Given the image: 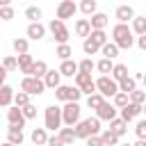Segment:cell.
Segmentation results:
<instances>
[{
  "label": "cell",
  "mask_w": 146,
  "mask_h": 146,
  "mask_svg": "<svg viewBox=\"0 0 146 146\" xmlns=\"http://www.w3.org/2000/svg\"><path fill=\"white\" fill-rule=\"evenodd\" d=\"M112 41L123 48V50H130L135 46V36H132V27H128L125 23H116L114 30H112Z\"/></svg>",
  "instance_id": "6da1fadb"
},
{
  "label": "cell",
  "mask_w": 146,
  "mask_h": 146,
  "mask_svg": "<svg viewBox=\"0 0 146 146\" xmlns=\"http://www.w3.org/2000/svg\"><path fill=\"white\" fill-rule=\"evenodd\" d=\"M75 132H78V137L80 139H89L91 135H98L100 132V119L98 116H89V119H84V121H80L78 125H75Z\"/></svg>",
  "instance_id": "7a4b0ae2"
},
{
  "label": "cell",
  "mask_w": 146,
  "mask_h": 146,
  "mask_svg": "<svg viewBox=\"0 0 146 146\" xmlns=\"http://www.w3.org/2000/svg\"><path fill=\"white\" fill-rule=\"evenodd\" d=\"M21 89H23V91H27L30 96H39V94H43L46 82H43V78H36V75H25V78L21 80Z\"/></svg>",
  "instance_id": "3957f363"
},
{
  "label": "cell",
  "mask_w": 146,
  "mask_h": 146,
  "mask_svg": "<svg viewBox=\"0 0 146 146\" xmlns=\"http://www.w3.org/2000/svg\"><path fill=\"white\" fill-rule=\"evenodd\" d=\"M62 116H64V125H78L80 123V105H78V100L64 103Z\"/></svg>",
  "instance_id": "277c9868"
},
{
  "label": "cell",
  "mask_w": 146,
  "mask_h": 146,
  "mask_svg": "<svg viewBox=\"0 0 146 146\" xmlns=\"http://www.w3.org/2000/svg\"><path fill=\"white\" fill-rule=\"evenodd\" d=\"M62 123H64L62 107H57V105H48V107H46V128L55 132V130L62 128Z\"/></svg>",
  "instance_id": "5b68a950"
},
{
  "label": "cell",
  "mask_w": 146,
  "mask_h": 146,
  "mask_svg": "<svg viewBox=\"0 0 146 146\" xmlns=\"http://www.w3.org/2000/svg\"><path fill=\"white\" fill-rule=\"evenodd\" d=\"M96 87H98V91H100L105 98H110V96L114 98V96L121 91V89H119V82H116L114 78H107V75H100V78L96 80Z\"/></svg>",
  "instance_id": "8992f818"
},
{
  "label": "cell",
  "mask_w": 146,
  "mask_h": 146,
  "mask_svg": "<svg viewBox=\"0 0 146 146\" xmlns=\"http://www.w3.org/2000/svg\"><path fill=\"white\" fill-rule=\"evenodd\" d=\"M82 96V89L80 87H68V84H59L55 89V98L62 100V103H68V100H80Z\"/></svg>",
  "instance_id": "52a82bcc"
},
{
  "label": "cell",
  "mask_w": 146,
  "mask_h": 146,
  "mask_svg": "<svg viewBox=\"0 0 146 146\" xmlns=\"http://www.w3.org/2000/svg\"><path fill=\"white\" fill-rule=\"evenodd\" d=\"M48 30L52 32V36H55V41H57V43H66V41H68V36H71L62 18H55V21H50V23H48Z\"/></svg>",
  "instance_id": "ba28073f"
},
{
  "label": "cell",
  "mask_w": 146,
  "mask_h": 146,
  "mask_svg": "<svg viewBox=\"0 0 146 146\" xmlns=\"http://www.w3.org/2000/svg\"><path fill=\"white\" fill-rule=\"evenodd\" d=\"M75 87H80L82 94H87V96H91V94L98 91L96 82L91 80V73H78V75H75Z\"/></svg>",
  "instance_id": "9c48e42d"
},
{
  "label": "cell",
  "mask_w": 146,
  "mask_h": 146,
  "mask_svg": "<svg viewBox=\"0 0 146 146\" xmlns=\"http://www.w3.org/2000/svg\"><path fill=\"white\" fill-rule=\"evenodd\" d=\"M7 121H9V125H18V128H23L25 121H27V116L23 114V107L14 105V107H7Z\"/></svg>",
  "instance_id": "30bf717a"
},
{
  "label": "cell",
  "mask_w": 146,
  "mask_h": 146,
  "mask_svg": "<svg viewBox=\"0 0 146 146\" xmlns=\"http://www.w3.org/2000/svg\"><path fill=\"white\" fill-rule=\"evenodd\" d=\"M75 11H78V7H75V2H73V0H62V2L57 5V18H62V21L73 18V16H75Z\"/></svg>",
  "instance_id": "8fae6325"
},
{
  "label": "cell",
  "mask_w": 146,
  "mask_h": 146,
  "mask_svg": "<svg viewBox=\"0 0 146 146\" xmlns=\"http://www.w3.org/2000/svg\"><path fill=\"white\" fill-rule=\"evenodd\" d=\"M96 116L100 119V121H112V119H116V105H110L107 100L96 110Z\"/></svg>",
  "instance_id": "7c38bea8"
},
{
  "label": "cell",
  "mask_w": 146,
  "mask_h": 146,
  "mask_svg": "<svg viewBox=\"0 0 146 146\" xmlns=\"http://www.w3.org/2000/svg\"><path fill=\"white\" fill-rule=\"evenodd\" d=\"M144 112V105H137V103H128L125 107H121V119L125 121H132L135 116H139Z\"/></svg>",
  "instance_id": "4fadbf2b"
},
{
  "label": "cell",
  "mask_w": 146,
  "mask_h": 146,
  "mask_svg": "<svg viewBox=\"0 0 146 146\" xmlns=\"http://www.w3.org/2000/svg\"><path fill=\"white\" fill-rule=\"evenodd\" d=\"M18 68H21V73H25V75H32L34 59H32V55H30V52H23V55H18Z\"/></svg>",
  "instance_id": "5bb4252c"
},
{
  "label": "cell",
  "mask_w": 146,
  "mask_h": 146,
  "mask_svg": "<svg viewBox=\"0 0 146 146\" xmlns=\"http://www.w3.org/2000/svg\"><path fill=\"white\" fill-rule=\"evenodd\" d=\"M59 71H62V75H66V78H73V75L80 73V64H75L73 59H62Z\"/></svg>",
  "instance_id": "9a60e30c"
},
{
  "label": "cell",
  "mask_w": 146,
  "mask_h": 146,
  "mask_svg": "<svg viewBox=\"0 0 146 146\" xmlns=\"http://www.w3.org/2000/svg\"><path fill=\"white\" fill-rule=\"evenodd\" d=\"M116 18H119V23H128L135 18V9L130 5H121V7H116Z\"/></svg>",
  "instance_id": "2e32d148"
},
{
  "label": "cell",
  "mask_w": 146,
  "mask_h": 146,
  "mask_svg": "<svg viewBox=\"0 0 146 146\" xmlns=\"http://www.w3.org/2000/svg\"><path fill=\"white\" fill-rule=\"evenodd\" d=\"M91 30H94V27H91V21H89V18H80V21L75 23V34H78V36H84V39H87V36L91 34Z\"/></svg>",
  "instance_id": "e0dca14e"
},
{
  "label": "cell",
  "mask_w": 146,
  "mask_h": 146,
  "mask_svg": "<svg viewBox=\"0 0 146 146\" xmlns=\"http://www.w3.org/2000/svg\"><path fill=\"white\" fill-rule=\"evenodd\" d=\"M43 34H46V27H43L41 23H30V25H27V36H30L32 41L43 39Z\"/></svg>",
  "instance_id": "ac0fdd59"
},
{
  "label": "cell",
  "mask_w": 146,
  "mask_h": 146,
  "mask_svg": "<svg viewBox=\"0 0 146 146\" xmlns=\"http://www.w3.org/2000/svg\"><path fill=\"white\" fill-rule=\"evenodd\" d=\"M16 98V94H14V89L9 87V84H2V91H0V105L2 107H11V100Z\"/></svg>",
  "instance_id": "d6986e66"
},
{
  "label": "cell",
  "mask_w": 146,
  "mask_h": 146,
  "mask_svg": "<svg viewBox=\"0 0 146 146\" xmlns=\"http://www.w3.org/2000/svg\"><path fill=\"white\" fill-rule=\"evenodd\" d=\"M7 141L21 146V144H23V130H21L18 125H9V128H7Z\"/></svg>",
  "instance_id": "ffe728a7"
},
{
  "label": "cell",
  "mask_w": 146,
  "mask_h": 146,
  "mask_svg": "<svg viewBox=\"0 0 146 146\" xmlns=\"http://www.w3.org/2000/svg\"><path fill=\"white\" fill-rule=\"evenodd\" d=\"M59 78H62V71H50V68H48V73L43 75V82H46V87L57 89V87H59Z\"/></svg>",
  "instance_id": "44dd1931"
},
{
  "label": "cell",
  "mask_w": 146,
  "mask_h": 146,
  "mask_svg": "<svg viewBox=\"0 0 146 146\" xmlns=\"http://www.w3.org/2000/svg\"><path fill=\"white\" fill-rule=\"evenodd\" d=\"M59 137H62V139H64L66 144H75V139H80L73 125H66V128H59Z\"/></svg>",
  "instance_id": "7402d4cb"
},
{
  "label": "cell",
  "mask_w": 146,
  "mask_h": 146,
  "mask_svg": "<svg viewBox=\"0 0 146 146\" xmlns=\"http://www.w3.org/2000/svg\"><path fill=\"white\" fill-rule=\"evenodd\" d=\"M91 27L94 30H105V25H107V14H103V11H96L91 18Z\"/></svg>",
  "instance_id": "603a6c76"
},
{
  "label": "cell",
  "mask_w": 146,
  "mask_h": 146,
  "mask_svg": "<svg viewBox=\"0 0 146 146\" xmlns=\"http://www.w3.org/2000/svg\"><path fill=\"white\" fill-rule=\"evenodd\" d=\"M110 130H114V132L121 137V135H125V130H128V121H125V119H112V121H110Z\"/></svg>",
  "instance_id": "cb8c5ba5"
},
{
  "label": "cell",
  "mask_w": 146,
  "mask_h": 146,
  "mask_svg": "<svg viewBox=\"0 0 146 146\" xmlns=\"http://www.w3.org/2000/svg\"><path fill=\"white\" fill-rule=\"evenodd\" d=\"M32 141H34V146H43V144H48L46 128H34V130H32Z\"/></svg>",
  "instance_id": "d4e9b609"
},
{
  "label": "cell",
  "mask_w": 146,
  "mask_h": 146,
  "mask_svg": "<svg viewBox=\"0 0 146 146\" xmlns=\"http://www.w3.org/2000/svg\"><path fill=\"white\" fill-rule=\"evenodd\" d=\"M119 50H121V48H119V46H116L114 41H107V43H105V46L100 48V52H103V57H110V59H114V57L119 55Z\"/></svg>",
  "instance_id": "484cf974"
},
{
  "label": "cell",
  "mask_w": 146,
  "mask_h": 146,
  "mask_svg": "<svg viewBox=\"0 0 146 146\" xmlns=\"http://www.w3.org/2000/svg\"><path fill=\"white\" fill-rule=\"evenodd\" d=\"M112 78H114L116 82L125 80V78H128V66H125V64H114V68H112Z\"/></svg>",
  "instance_id": "4316f807"
},
{
  "label": "cell",
  "mask_w": 146,
  "mask_h": 146,
  "mask_svg": "<svg viewBox=\"0 0 146 146\" xmlns=\"http://www.w3.org/2000/svg\"><path fill=\"white\" fill-rule=\"evenodd\" d=\"M105 103V96L100 94V91H96V94H91V96H87V105L91 107V110H98L100 105Z\"/></svg>",
  "instance_id": "83f0119b"
},
{
  "label": "cell",
  "mask_w": 146,
  "mask_h": 146,
  "mask_svg": "<svg viewBox=\"0 0 146 146\" xmlns=\"http://www.w3.org/2000/svg\"><path fill=\"white\" fill-rule=\"evenodd\" d=\"M132 32L135 34H146V18L144 16H135L132 18Z\"/></svg>",
  "instance_id": "f1b7e54d"
},
{
  "label": "cell",
  "mask_w": 146,
  "mask_h": 146,
  "mask_svg": "<svg viewBox=\"0 0 146 146\" xmlns=\"http://www.w3.org/2000/svg\"><path fill=\"white\" fill-rule=\"evenodd\" d=\"M82 50H84L87 55H96V52L100 50V46H98L91 36H87V39H84V43H82Z\"/></svg>",
  "instance_id": "f546056e"
},
{
  "label": "cell",
  "mask_w": 146,
  "mask_h": 146,
  "mask_svg": "<svg viewBox=\"0 0 146 146\" xmlns=\"http://www.w3.org/2000/svg\"><path fill=\"white\" fill-rule=\"evenodd\" d=\"M119 89L125 91V94H132V91L137 89V80H135V78H125V80L119 82Z\"/></svg>",
  "instance_id": "4dcf8cb0"
},
{
  "label": "cell",
  "mask_w": 146,
  "mask_h": 146,
  "mask_svg": "<svg viewBox=\"0 0 146 146\" xmlns=\"http://www.w3.org/2000/svg\"><path fill=\"white\" fill-rule=\"evenodd\" d=\"M103 141H105V146H119V135L114 132V130H105L103 135Z\"/></svg>",
  "instance_id": "1f68e13d"
},
{
  "label": "cell",
  "mask_w": 146,
  "mask_h": 146,
  "mask_svg": "<svg viewBox=\"0 0 146 146\" xmlns=\"http://www.w3.org/2000/svg\"><path fill=\"white\" fill-rule=\"evenodd\" d=\"M41 16H43V11L39 7H27L25 9V18H30V23H39Z\"/></svg>",
  "instance_id": "d6a6232c"
},
{
  "label": "cell",
  "mask_w": 146,
  "mask_h": 146,
  "mask_svg": "<svg viewBox=\"0 0 146 146\" xmlns=\"http://www.w3.org/2000/svg\"><path fill=\"white\" fill-rule=\"evenodd\" d=\"M55 55H57L59 59H71L73 50H71V46H68V43H59V46H57V50H55Z\"/></svg>",
  "instance_id": "836d02e7"
},
{
  "label": "cell",
  "mask_w": 146,
  "mask_h": 146,
  "mask_svg": "<svg viewBox=\"0 0 146 146\" xmlns=\"http://www.w3.org/2000/svg\"><path fill=\"white\" fill-rule=\"evenodd\" d=\"M96 68L103 73V75H107V73H112V68H114V64H112V59L110 57H103L98 64H96Z\"/></svg>",
  "instance_id": "e575fe53"
},
{
  "label": "cell",
  "mask_w": 146,
  "mask_h": 146,
  "mask_svg": "<svg viewBox=\"0 0 146 146\" xmlns=\"http://www.w3.org/2000/svg\"><path fill=\"white\" fill-rule=\"evenodd\" d=\"M80 11L87 14V16H94L96 14V0H82L80 2Z\"/></svg>",
  "instance_id": "d590c367"
},
{
  "label": "cell",
  "mask_w": 146,
  "mask_h": 146,
  "mask_svg": "<svg viewBox=\"0 0 146 146\" xmlns=\"http://www.w3.org/2000/svg\"><path fill=\"white\" fill-rule=\"evenodd\" d=\"M89 36H91V39H94L100 48L107 43V34H105V30H91V34H89Z\"/></svg>",
  "instance_id": "8d00e7d4"
},
{
  "label": "cell",
  "mask_w": 146,
  "mask_h": 146,
  "mask_svg": "<svg viewBox=\"0 0 146 146\" xmlns=\"http://www.w3.org/2000/svg\"><path fill=\"white\" fill-rule=\"evenodd\" d=\"M46 73H48V64H46V62H41V59H39V62H34L32 75H36V78H43Z\"/></svg>",
  "instance_id": "74e56055"
},
{
  "label": "cell",
  "mask_w": 146,
  "mask_h": 146,
  "mask_svg": "<svg viewBox=\"0 0 146 146\" xmlns=\"http://www.w3.org/2000/svg\"><path fill=\"white\" fill-rule=\"evenodd\" d=\"M14 105H18V107H25V105H30V94L21 89V91L16 94V98H14Z\"/></svg>",
  "instance_id": "f35d334b"
},
{
  "label": "cell",
  "mask_w": 146,
  "mask_h": 146,
  "mask_svg": "<svg viewBox=\"0 0 146 146\" xmlns=\"http://www.w3.org/2000/svg\"><path fill=\"white\" fill-rule=\"evenodd\" d=\"M128 103H130V94H125V91H119V94L114 96V105H116L119 110H121V107H125Z\"/></svg>",
  "instance_id": "ab89813d"
},
{
  "label": "cell",
  "mask_w": 146,
  "mask_h": 146,
  "mask_svg": "<svg viewBox=\"0 0 146 146\" xmlns=\"http://www.w3.org/2000/svg\"><path fill=\"white\" fill-rule=\"evenodd\" d=\"M146 91V89H144ZM144 91H139V89H135L132 94H130V103H137V105H144L146 103V94Z\"/></svg>",
  "instance_id": "60d3db41"
},
{
  "label": "cell",
  "mask_w": 146,
  "mask_h": 146,
  "mask_svg": "<svg viewBox=\"0 0 146 146\" xmlns=\"http://www.w3.org/2000/svg\"><path fill=\"white\" fill-rule=\"evenodd\" d=\"M14 50H16L18 55L27 52V39H14Z\"/></svg>",
  "instance_id": "b9f144b4"
},
{
  "label": "cell",
  "mask_w": 146,
  "mask_h": 146,
  "mask_svg": "<svg viewBox=\"0 0 146 146\" xmlns=\"http://www.w3.org/2000/svg\"><path fill=\"white\" fill-rule=\"evenodd\" d=\"M2 66L7 68V71H14V68H18V57H5V62H2Z\"/></svg>",
  "instance_id": "7bdbcfd3"
},
{
  "label": "cell",
  "mask_w": 146,
  "mask_h": 146,
  "mask_svg": "<svg viewBox=\"0 0 146 146\" xmlns=\"http://www.w3.org/2000/svg\"><path fill=\"white\" fill-rule=\"evenodd\" d=\"M94 68H96V64H94V62H91V59H89V57H87V59H82V62H80V73H91V71H94Z\"/></svg>",
  "instance_id": "ee69618b"
},
{
  "label": "cell",
  "mask_w": 146,
  "mask_h": 146,
  "mask_svg": "<svg viewBox=\"0 0 146 146\" xmlns=\"http://www.w3.org/2000/svg\"><path fill=\"white\" fill-rule=\"evenodd\" d=\"M0 18H2V21H11V18H14V9H11L9 5L2 7V9H0Z\"/></svg>",
  "instance_id": "f6af8a7d"
},
{
  "label": "cell",
  "mask_w": 146,
  "mask_h": 146,
  "mask_svg": "<svg viewBox=\"0 0 146 146\" xmlns=\"http://www.w3.org/2000/svg\"><path fill=\"white\" fill-rule=\"evenodd\" d=\"M87 146H105V141H103L100 135H91V137L87 139Z\"/></svg>",
  "instance_id": "bcb514c9"
},
{
  "label": "cell",
  "mask_w": 146,
  "mask_h": 146,
  "mask_svg": "<svg viewBox=\"0 0 146 146\" xmlns=\"http://www.w3.org/2000/svg\"><path fill=\"white\" fill-rule=\"evenodd\" d=\"M135 132H137L139 139H146V121H139V123L135 125Z\"/></svg>",
  "instance_id": "7dc6e473"
},
{
  "label": "cell",
  "mask_w": 146,
  "mask_h": 146,
  "mask_svg": "<svg viewBox=\"0 0 146 146\" xmlns=\"http://www.w3.org/2000/svg\"><path fill=\"white\" fill-rule=\"evenodd\" d=\"M48 146H66V141L59 135H52V137H48Z\"/></svg>",
  "instance_id": "c3c4849f"
},
{
  "label": "cell",
  "mask_w": 146,
  "mask_h": 146,
  "mask_svg": "<svg viewBox=\"0 0 146 146\" xmlns=\"http://www.w3.org/2000/svg\"><path fill=\"white\" fill-rule=\"evenodd\" d=\"M23 114H25L27 119H34V116H36V107L30 103V105H25V107H23Z\"/></svg>",
  "instance_id": "681fc988"
},
{
  "label": "cell",
  "mask_w": 146,
  "mask_h": 146,
  "mask_svg": "<svg viewBox=\"0 0 146 146\" xmlns=\"http://www.w3.org/2000/svg\"><path fill=\"white\" fill-rule=\"evenodd\" d=\"M137 46H139L141 50H146V34H139V39H137Z\"/></svg>",
  "instance_id": "f907efd6"
},
{
  "label": "cell",
  "mask_w": 146,
  "mask_h": 146,
  "mask_svg": "<svg viewBox=\"0 0 146 146\" xmlns=\"http://www.w3.org/2000/svg\"><path fill=\"white\" fill-rule=\"evenodd\" d=\"M5 78H7V68L2 66V68H0V82H5Z\"/></svg>",
  "instance_id": "816d5d0a"
},
{
  "label": "cell",
  "mask_w": 146,
  "mask_h": 146,
  "mask_svg": "<svg viewBox=\"0 0 146 146\" xmlns=\"http://www.w3.org/2000/svg\"><path fill=\"white\" fill-rule=\"evenodd\" d=\"M132 146H146V139H139L137 144H132Z\"/></svg>",
  "instance_id": "f5cc1de1"
},
{
  "label": "cell",
  "mask_w": 146,
  "mask_h": 146,
  "mask_svg": "<svg viewBox=\"0 0 146 146\" xmlns=\"http://www.w3.org/2000/svg\"><path fill=\"white\" fill-rule=\"evenodd\" d=\"M9 2H11V0H0V5H2V7H7Z\"/></svg>",
  "instance_id": "db71d44e"
},
{
  "label": "cell",
  "mask_w": 146,
  "mask_h": 146,
  "mask_svg": "<svg viewBox=\"0 0 146 146\" xmlns=\"http://www.w3.org/2000/svg\"><path fill=\"white\" fill-rule=\"evenodd\" d=\"M2 146H16V144H11V141H5V144H2Z\"/></svg>",
  "instance_id": "11a10c76"
},
{
  "label": "cell",
  "mask_w": 146,
  "mask_h": 146,
  "mask_svg": "<svg viewBox=\"0 0 146 146\" xmlns=\"http://www.w3.org/2000/svg\"><path fill=\"white\" fill-rule=\"evenodd\" d=\"M144 89H146V73H144Z\"/></svg>",
  "instance_id": "9f6ffc18"
},
{
  "label": "cell",
  "mask_w": 146,
  "mask_h": 146,
  "mask_svg": "<svg viewBox=\"0 0 146 146\" xmlns=\"http://www.w3.org/2000/svg\"><path fill=\"white\" fill-rule=\"evenodd\" d=\"M121 146H132V144H121Z\"/></svg>",
  "instance_id": "6f0895ef"
},
{
  "label": "cell",
  "mask_w": 146,
  "mask_h": 146,
  "mask_svg": "<svg viewBox=\"0 0 146 146\" xmlns=\"http://www.w3.org/2000/svg\"><path fill=\"white\" fill-rule=\"evenodd\" d=\"M144 112H146V103H144Z\"/></svg>",
  "instance_id": "680465c9"
},
{
  "label": "cell",
  "mask_w": 146,
  "mask_h": 146,
  "mask_svg": "<svg viewBox=\"0 0 146 146\" xmlns=\"http://www.w3.org/2000/svg\"><path fill=\"white\" fill-rule=\"evenodd\" d=\"M43 146H48V144H43Z\"/></svg>",
  "instance_id": "91938a15"
}]
</instances>
